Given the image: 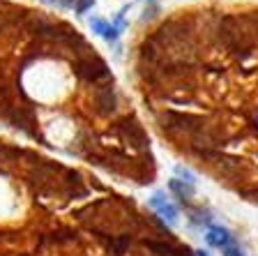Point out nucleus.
<instances>
[{
    "label": "nucleus",
    "instance_id": "obj_1",
    "mask_svg": "<svg viewBox=\"0 0 258 256\" xmlns=\"http://www.w3.org/2000/svg\"><path fill=\"white\" fill-rule=\"evenodd\" d=\"M70 166H64L58 160H46L39 152L32 150L30 157L23 164V185L30 189L37 201L42 203H51L58 201V182L64 176V171Z\"/></svg>",
    "mask_w": 258,
    "mask_h": 256
},
{
    "label": "nucleus",
    "instance_id": "obj_26",
    "mask_svg": "<svg viewBox=\"0 0 258 256\" xmlns=\"http://www.w3.org/2000/svg\"><path fill=\"white\" fill-rule=\"evenodd\" d=\"M196 256H210V251L208 249H199V251H194Z\"/></svg>",
    "mask_w": 258,
    "mask_h": 256
},
{
    "label": "nucleus",
    "instance_id": "obj_21",
    "mask_svg": "<svg viewBox=\"0 0 258 256\" xmlns=\"http://www.w3.org/2000/svg\"><path fill=\"white\" fill-rule=\"evenodd\" d=\"M95 7V0H76V7H74V14H86L88 10Z\"/></svg>",
    "mask_w": 258,
    "mask_h": 256
},
{
    "label": "nucleus",
    "instance_id": "obj_18",
    "mask_svg": "<svg viewBox=\"0 0 258 256\" xmlns=\"http://www.w3.org/2000/svg\"><path fill=\"white\" fill-rule=\"evenodd\" d=\"M159 14H161V7H159V3L157 0H148V5H145V10H143V16H141V23H155V21H159Z\"/></svg>",
    "mask_w": 258,
    "mask_h": 256
},
{
    "label": "nucleus",
    "instance_id": "obj_23",
    "mask_svg": "<svg viewBox=\"0 0 258 256\" xmlns=\"http://www.w3.org/2000/svg\"><path fill=\"white\" fill-rule=\"evenodd\" d=\"M224 256H247V254H244L237 245H231V247H226L224 249Z\"/></svg>",
    "mask_w": 258,
    "mask_h": 256
},
{
    "label": "nucleus",
    "instance_id": "obj_14",
    "mask_svg": "<svg viewBox=\"0 0 258 256\" xmlns=\"http://www.w3.org/2000/svg\"><path fill=\"white\" fill-rule=\"evenodd\" d=\"M168 192L175 196L177 206H182V208H187V210L194 206L191 198L196 196V187L189 185V182H182V180H177V178H171V180H168Z\"/></svg>",
    "mask_w": 258,
    "mask_h": 256
},
{
    "label": "nucleus",
    "instance_id": "obj_4",
    "mask_svg": "<svg viewBox=\"0 0 258 256\" xmlns=\"http://www.w3.org/2000/svg\"><path fill=\"white\" fill-rule=\"evenodd\" d=\"M106 134L113 141H120L129 152L134 155H143V152H150V136H148V129L141 123V118L136 116L132 109L124 111L122 116H118L115 120H111V125L106 127Z\"/></svg>",
    "mask_w": 258,
    "mask_h": 256
},
{
    "label": "nucleus",
    "instance_id": "obj_5",
    "mask_svg": "<svg viewBox=\"0 0 258 256\" xmlns=\"http://www.w3.org/2000/svg\"><path fill=\"white\" fill-rule=\"evenodd\" d=\"M86 107H88V116H92L95 120H115L124 111H129L124 107V97L118 90L115 81H108V83L90 88Z\"/></svg>",
    "mask_w": 258,
    "mask_h": 256
},
{
    "label": "nucleus",
    "instance_id": "obj_22",
    "mask_svg": "<svg viewBox=\"0 0 258 256\" xmlns=\"http://www.w3.org/2000/svg\"><path fill=\"white\" fill-rule=\"evenodd\" d=\"M173 256H196V254H194V249L189 245H184V242H177Z\"/></svg>",
    "mask_w": 258,
    "mask_h": 256
},
{
    "label": "nucleus",
    "instance_id": "obj_10",
    "mask_svg": "<svg viewBox=\"0 0 258 256\" xmlns=\"http://www.w3.org/2000/svg\"><path fill=\"white\" fill-rule=\"evenodd\" d=\"M136 242H139V235L136 233H129V231L115 233V235H111L106 240V245L102 247L104 256H129V251L134 249Z\"/></svg>",
    "mask_w": 258,
    "mask_h": 256
},
{
    "label": "nucleus",
    "instance_id": "obj_8",
    "mask_svg": "<svg viewBox=\"0 0 258 256\" xmlns=\"http://www.w3.org/2000/svg\"><path fill=\"white\" fill-rule=\"evenodd\" d=\"M46 238H48V247L51 251H70L72 247L83 245V235L79 229L70 224H62V222H53V224L46 229Z\"/></svg>",
    "mask_w": 258,
    "mask_h": 256
},
{
    "label": "nucleus",
    "instance_id": "obj_24",
    "mask_svg": "<svg viewBox=\"0 0 258 256\" xmlns=\"http://www.w3.org/2000/svg\"><path fill=\"white\" fill-rule=\"evenodd\" d=\"M129 256H152V254H150V251H148V249H145V247H141L139 242H136V245H134V249L129 251Z\"/></svg>",
    "mask_w": 258,
    "mask_h": 256
},
{
    "label": "nucleus",
    "instance_id": "obj_28",
    "mask_svg": "<svg viewBox=\"0 0 258 256\" xmlns=\"http://www.w3.org/2000/svg\"><path fill=\"white\" fill-rule=\"evenodd\" d=\"M3 67H5V65H3V60H0V70H3Z\"/></svg>",
    "mask_w": 258,
    "mask_h": 256
},
{
    "label": "nucleus",
    "instance_id": "obj_3",
    "mask_svg": "<svg viewBox=\"0 0 258 256\" xmlns=\"http://www.w3.org/2000/svg\"><path fill=\"white\" fill-rule=\"evenodd\" d=\"M0 120L7 125V127L21 132L23 136L32 139L35 143L39 145H48L51 148V141L48 136L42 132L39 127V116H37V109L32 104L30 99H19L14 104H7V107H0Z\"/></svg>",
    "mask_w": 258,
    "mask_h": 256
},
{
    "label": "nucleus",
    "instance_id": "obj_9",
    "mask_svg": "<svg viewBox=\"0 0 258 256\" xmlns=\"http://www.w3.org/2000/svg\"><path fill=\"white\" fill-rule=\"evenodd\" d=\"M30 152H32L30 148H23V145H16L0 139V171L3 173H12V171L23 169Z\"/></svg>",
    "mask_w": 258,
    "mask_h": 256
},
{
    "label": "nucleus",
    "instance_id": "obj_16",
    "mask_svg": "<svg viewBox=\"0 0 258 256\" xmlns=\"http://www.w3.org/2000/svg\"><path fill=\"white\" fill-rule=\"evenodd\" d=\"M205 240L210 247H217V249H226V247L233 245V233L226 226H210L208 233H205Z\"/></svg>",
    "mask_w": 258,
    "mask_h": 256
},
{
    "label": "nucleus",
    "instance_id": "obj_17",
    "mask_svg": "<svg viewBox=\"0 0 258 256\" xmlns=\"http://www.w3.org/2000/svg\"><path fill=\"white\" fill-rule=\"evenodd\" d=\"M189 224L191 226H212V213L208 208H201V206H191L189 208Z\"/></svg>",
    "mask_w": 258,
    "mask_h": 256
},
{
    "label": "nucleus",
    "instance_id": "obj_12",
    "mask_svg": "<svg viewBox=\"0 0 258 256\" xmlns=\"http://www.w3.org/2000/svg\"><path fill=\"white\" fill-rule=\"evenodd\" d=\"M228 79V70L219 63H203L199 70V81L201 85H208V88H215V85H221Z\"/></svg>",
    "mask_w": 258,
    "mask_h": 256
},
{
    "label": "nucleus",
    "instance_id": "obj_6",
    "mask_svg": "<svg viewBox=\"0 0 258 256\" xmlns=\"http://www.w3.org/2000/svg\"><path fill=\"white\" fill-rule=\"evenodd\" d=\"M70 72L79 85H90V88L113 81L111 67H108V63L97 51L90 56H83V58L70 60Z\"/></svg>",
    "mask_w": 258,
    "mask_h": 256
},
{
    "label": "nucleus",
    "instance_id": "obj_15",
    "mask_svg": "<svg viewBox=\"0 0 258 256\" xmlns=\"http://www.w3.org/2000/svg\"><path fill=\"white\" fill-rule=\"evenodd\" d=\"M90 28H92V32L102 35V37L106 39L111 46H115V44H118V39H120V35H122V32H120L118 28L113 26V23H108L106 19H99V16L90 19Z\"/></svg>",
    "mask_w": 258,
    "mask_h": 256
},
{
    "label": "nucleus",
    "instance_id": "obj_7",
    "mask_svg": "<svg viewBox=\"0 0 258 256\" xmlns=\"http://www.w3.org/2000/svg\"><path fill=\"white\" fill-rule=\"evenodd\" d=\"M92 194L90 185H88V176L81 173L79 169H67L64 176L58 182V201L60 203H70V201H81L88 198Z\"/></svg>",
    "mask_w": 258,
    "mask_h": 256
},
{
    "label": "nucleus",
    "instance_id": "obj_2",
    "mask_svg": "<svg viewBox=\"0 0 258 256\" xmlns=\"http://www.w3.org/2000/svg\"><path fill=\"white\" fill-rule=\"evenodd\" d=\"M210 120V111H187V109H161V111L152 113V123L155 129L159 132L161 139H166L168 143L177 139L187 141L191 134H196L205 123Z\"/></svg>",
    "mask_w": 258,
    "mask_h": 256
},
{
    "label": "nucleus",
    "instance_id": "obj_13",
    "mask_svg": "<svg viewBox=\"0 0 258 256\" xmlns=\"http://www.w3.org/2000/svg\"><path fill=\"white\" fill-rule=\"evenodd\" d=\"M180 240H164V238H152V235H141L139 245L145 247L152 256H173L175 245Z\"/></svg>",
    "mask_w": 258,
    "mask_h": 256
},
{
    "label": "nucleus",
    "instance_id": "obj_11",
    "mask_svg": "<svg viewBox=\"0 0 258 256\" xmlns=\"http://www.w3.org/2000/svg\"><path fill=\"white\" fill-rule=\"evenodd\" d=\"M148 203H150L152 213H157L164 222H168V224H175L177 222V206L168 201L166 192H161V189L159 192H155L150 198H148Z\"/></svg>",
    "mask_w": 258,
    "mask_h": 256
},
{
    "label": "nucleus",
    "instance_id": "obj_20",
    "mask_svg": "<svg viewBox=\"0 0 258 256\" xmlns=\"http://www.w3.org/2000/svg\"><path fill=\"white\" fill-rule=\"evenodd\" d=\"M175 178L182 182H189V185H196V173H194L191 169H187V166L177 164L175 166Z\"/></svg>",
    "mask_w": 258,
    "mask_h": 256
},
{
    "label": "nucleus",
    "instance_id": "obj_19",
    "mask_svg": "<svg viewBox=\"0 0 258 256\" xmlns=\"http://www.w3.org/2000/svg\"><path fill=\"white\" fill-rule=\"evenodd\" d=\"M237 194H240L244 201L258 203V182H251V185H247V187H240V189H237Z\"/></svg>",
    "mask_w": 258,
    "mask_h": 256
},
{
    "label": "nucleus",
    "instance_id": "obj_27",
    "mask_svg": "<svg viewBox=\"0 0 258 256\" xmlns=\"http://www.w3.org/2000/svg\"><path fill=\"white\" fill-rule=\"evenodd\" d=\"M23 256H37V254H32V251H23Z\"/></svg>",
    "mask_w": 258,
    "mask_h": 256
},
{
    "label": "nucleus",
    "instance_id": "obj_25",
    "mask_svg": "<svg viewBox=\"0 0 258 256\" xmlns=\"http://www.w3.org/2000/svg\"><path fill=\"white\" fill-rule=\"evenodd\" d=\"M60 256H88V251H60Z\"/></svg>",
    "mask_w": 258,
    "mask_h": 256
}]
</instances>
